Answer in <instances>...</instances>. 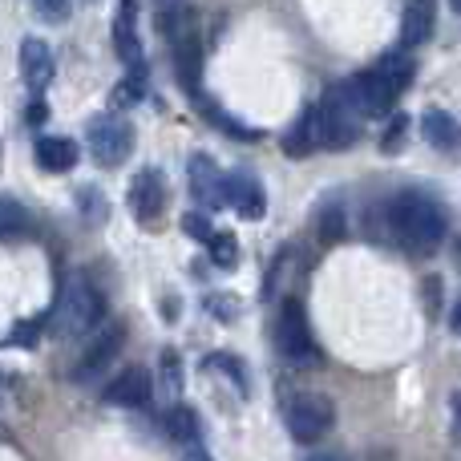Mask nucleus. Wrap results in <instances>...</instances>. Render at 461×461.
<instances>
[{
  "instance_id": "nucleus-17",
  "label": "nucleus",
  "mask_w": 461,
  "mask_h": 461,
  "mask_svg": "<svg viewBox=\"0 0 461 461\" xmlns=\"http://www.w3.org/2000/svg\"><path fill=\"white\" fill-rule=\"evenodd\" d=\"M170 61H175V73L191 94H199V77H203V45L199 32H183V37L170 41Z\"/></svg>"
},
{
  "instance_id": "nucleus-15",
  "label": "nucleus",
  "mask_w": 461,
  "mask_h": 461,
  "mask_svg": "<svg viewBox=\"0 0 461 461\" xmlns=\"http://www.w3.org/2000/svg\"><path fill=\"white\" fill-rule=\"evenodd\" d=\"M32 158H37V167L49 170V175H65V170L77 167L81 150H77V142L65 134H41L37 142H32Z\"/></svg>"
},
{
  "instance_id": "nucleus-3",
  "label": "nucleus",
  "mask_w": 461,
  "mask_h": 461,
  "mask_svg": "<svg viewBox=\"0 0 461 461\" xmlns=\"http://www.w3.org/2000/svg\"><path fill=\"white\" fill-rule=\"evenodd\" d=\"M316 113H320V138H324L328 150H348V146L360 142L365 118H360L357 105H352L348 86H328Z\"/></svg>"
},
{
  "instance_id": "nucleus-35",
  "label": "nucleus",
  "mask_w": 461,
  "mask_h": 461,
  "mask_svg": "<svg viewBox=\"0 0 461 461\" xmlns=\"http://www.w3.org/2000/svg\"><path fill=\"white\" fill-rule=\"evenodd\" d=\"M449 405H454V441L461 446V393H454V401H449Z\"/></svg>"
},
{
  "instance_id": "nucleus-18",
  "label": "nucleus",
  "mask_w": 461,
  "mask_h": 461,
  "mask_svg": "<svg viewBox=\"0 0 461 461\" xmlns=\"http://www.w3.org/2000/svg\"><path fill=\"white\" fill-rule=\"evenodd\" d=\"M320 146H324V138H320V113H316V105H308V110L292 122V130L284 134V154L287 158H308Z\"/></svg>"
},
{
  "instance_id": "nucleus-33",
  "label": "nucleus",
  "mask_w": 461,
  "mask_h": 461,
  "mask_svg": "<svg viewBox=\"0 0 461 461\" xmlns=\"http://www.w3.org/2000/svg\"><path fill=\"white\" fill-rule=\"evenodd\" d=\"M207 312H215L223 324H230V320L239 316V303L230 300V295H207Z\"/></svg>"
},
{
  "instance_id": "nucleus-21",
  "label": "nucleus",
  "mask_w": 461,
  "mask_h": 461,
  "mask_svg": "<svg viewBox=\"0 0 461 461\" xmlns=\"http://www.w3.org/2000/svg\"><path fill=\"white\" fill-rule=\"evenodd\" d=\"M373 69L381 73V77L389 81V89H393V94L401 97L409 86H413V73H417V65L409 61V57H405V49H401V53H384L381 61L373 65Z\"/></svg>"
},
{
  "instance_id": "nucleus-19",
  "label": "nucleus",
  "mask_w": 461,
  "mask_h": 461,
  "mask_svg": "<svg viewBox=\"0 0 461 461\" xmlns=\"http://www.w3.org/2000/svg\"><path fill=\"white\" fill-rule=\"evenodd\" d=\"M433 37V0H409L401 13V49H417Z\"/></svg>"
},
{
  "instance_id": "nucleus-2",
  "label": "nucleus",
  "mask_w": 461,
  "mask_h": 461,
  "mask_svg": "<svg viewBox=\"0 0 461 461\" xmlns=\"http://www.w3.org/2000/svg\"><path fill=\"white\" fill-rule=\"evenodd\" d=\"M102 320H105V295H102V287H97L89 276H73L69 284L61 287V300H57L53 332L61 336V340H73V336L94 332Z\"/></svg>"
},
{
  "instance_id": "nucleus-28",
  "label": "nucleus",
  "mask_w": 461,
  "mask_h": 461,
  "mask_svg": "<svg viewBox=\"0 0 461 461\" xmlns=\"http://www.w3.org/2000/svg\"><path fill=\"white\" fill-rule=\"evenodd\" d=\"M77 211H81V219L86 223H105V194L97 191V186H81L77 191Z\"/></svg>"
},
{
  "instance_id": "nucleus-27",
  "label": "nucleus",
  "mask_w": 461,
  "mask_h": 461,
  "mask_svg": "<svg viewBox=\"0 0 461 461\" xmlns=\"http://www.w3.org/2000/svg\"><path fill=\"white\" fill-rule=\"evenodd\" d=\"M158 381H162V389H167V397H178V393H183V360H178L175 348L162 352V360H158Z\"/></svg>"
},
{
  "instance_id": "nucleus-38",
  "label": "nucleus",
  "mask_w": 461,
  "mask_h": 461,
  "mask_svg": "<svg viewBox=\"0 0 461 461\" xmlns=\"http://www.w3.org/2000/svg\"><path fill=\"white\" fill-rule=\"evenodd\" d=\"M449 324H454V332H461V300H457V308H454V320H449Z\"/></svg>"
},
{
  "instance_id": "nucleus-7",
  "label": "nucleus",
  "mask_w": 461,
  "mask_h": 461,
  "mask_svg": "<svg viewBox=\"0 0 461 461\" xmlns=\"http://www.w3.org/2000/svg\"><path fill=\"white\" fill-rule=\"evenodd\" d=\"M122 344H126V324H105L94 340L81 348L77 365H73V381L77 384H97L102 376H110L113 360H118Z\"/></svg>"
},
{
  "instance_id": "nucleus-1",
  "label": "nucleus",
  "mask_w": 461,
  "mask_h": 461,
  "mask_svg": "<svg viewBox=\"0 0 461 461\" xmlns=\"http://www.w3.org/2000/svg\"><path fill=\"white\" fill-rule=\"evenodd\" d=\"M384 219H389V235L397 239V247H405L413 259L433 255L441 243H446V235H449L446 207H441L433 194H425V191L393 194Z\"/></svg>"
},
{
  "instance_id": "nucleus-16",
  "label": "nucleus",
  "mask_w": 461,
  "mask_h": 461,
  "mask_svg": "<svg viewBox=\"0 0 461 461\" xmlns=\"http://www.w3.org/2000/svg\"><path fill=\"white\" fill-rule=\"evenodd\" d=\"M21 73H24V86L37 97H41V89H49V81H53V49L41 37L21 41Z\"/></svg>"
},
{
  "instance_id": "nucleus-8",
  "label": "nucleus",
  "mask_w": 461,
  "mask_h": 461,
  "mask_svg": "<svg viewBox=\"0 0 461 461\" xmlns=\"http://www.w3.org/2000/svg\"><path fill=\"white\" fill-rule=\"evenodd\" d=\"M344 86H348V97H352L360 118H389L393 105H397V94H393L389 81H384L376 69L357 73V77L344 81Z\"/></svg>"
},
{
  "instance_id": "nucleus-9",
  "label": "nucleus",
  "mask_w": 461,
  "mask_h": 461,
  "mask_svg": "<svg viewBox=\"0 0 461 461\" xmlns=\"http://www.w3.org/2000/svg\"><path fill=\"white\" fill-rule=\"evenodd\" d=\"M130 211H134L138 223H154L167 211V178L158 167H146L134 175L130 183Z\"/></svg>"
},
{
  "instance_id": "nucleus-39",
  "label": "nucleus",
  "mask_w": 461,
  "mask_h": 461,
  "mask_svg": "<svg viewBox=\"0 0 461 461\" xmlns=\"http://www.w3.org/2000/svg\"><path fill=\"white\" fill-rule=\"evenodd\" d=\"M454 255H457V267H461V235H457V243H454Z\"/></svg>"
},
{
  "instance_id": "nucleus-14",
  "label": "nucleus",
  "mask_w": 461,
  "mask_h": 461,
  "mask_svg": "<svg viewBox=\"0 0 461 461\" xmlns=\"http://www.w3.org/2000/svg\"><path fill=\"white\" fill-rule=\"evenodd\" d=\"M421 134L438 154H449V158L461 154V122L449 110H438V105L425 110L421 113Z\"/></svg>"
},
{
  "instance_id": "nucleus-11",
  "label": "nucleus",
  "mask_w": 461,
  "mask_h": 461,
  "mask_svg": "<svg viewBox=\"0 0 461 461\" xmlns=\"http://www.w3.org/2000/svg\"><path fill=\"white\" fill-rule=\"evenodd\" d=\"M110 41H113V53L126 69L142 65V37H138V0H122L118 13H113L110 24Z\"/></svg>"
},
{
  "instance_id": "nucleus-37",
  "label": "nucleus",
  "mask_w": 461,
  "mask_h": 461,
  "mask_svg": "<svg viewBox=\"0 0 461 461\" xmlns=\"http://www.w3.org/2000/svg\"><path fill=\"white\" fill-rule=\"evenodd\" d=\"M45 118V102L41 97H32V105H29V122H41Z\"/></svg>"
},
{
  "instance_id": "nucleus-24",
  "label": "nucleus",
  "mask_w": 461,
  "mask_h": 461,
  "mask_svg": "<svg viewBox=\"0 0 461 461\" xmlns=\"http://www.w3.org/2000/svg\"><path fill=\"white\" fill-rule=\"evenodd\" d=\"M344 230H348V223H344V207H340V203H324V207H320V215H316V235H320V243H324V247L340 243Z\"/></svg>"
},
{
  "instance_id": "nucleus-10",
  "label": "nucleus",
  "mask_w": 461,
  "mask_h": 461,
  "mask_svg": "<svg viewBox=\"0 0 461 461\" xmlns=\"http://www.w3.org/2000/svg\"><path fill=\"white\" fill-rule=\"evenodd\" d=\"M227 207H235V215L247 219V223H259L267 215V194H263V183L251 170L227 175Z\"/></svg>"
},
{
  "instance_id": "nucleus-34",
  "label": "nucleus",
  "mask_w": 461,
  "mask_h": 461,
  "mask_svg": "<svg viewBox=\"0 0 461 461\" xmlns=\"http://www.w3.org/2000/svg\"><path fill=\"white\" fill-rule=\"evenodd\" d=\"M178 449H183V461H215L203 449V441H186V446H178Z\"/></svg>"
},
{
  "instance_id": "nucleus-23",
  "label": "nucleus",
  "mask_w": 461,
  "mask_h": 461,
  "mask_svg": "<svg viewBox=\"0 0 461 461\" xmlns=\"http://www.w3.org/2000/svg\"><path fill=\"white\" fill-rule=\"evenodd\" d=\"M167 429H170V438L178 441V446H186V441H203V421H199V413H194L191 405H175L167 413Z\"/></svg>"
},
{
  "instance_id": "nucleus-13",
  "label": "nucleus",
  "mask_w": 461,
  "mask_h": 461,
  "mask_svg": "<svg viewBox=\"0 0 461 461\" xmlns=\"http://www.w3.org/2000/svg\"><path fill=\"white\" fill-rule=\"evenodd\" d=\"M110 405H122V409H146L154 397V384H150V373L146 368H122L102 393Z\"/></svg>"
},
{
  "instance_id": "nucleus-30",
  "label": "nucleus",
  "mask_w": 461,
  "mask_h": 461,
  "mask_svg": "<svg viewBox=\"0 0 461 461\" xmlns=\"http://www.w3.org/2000/svg\"><path fill=\"white\" fill-rule=\"evenodd\" d=\"M203 368H207V373H211V368H219V373H227L230 381L247 393V368L239 365L235 357H227V352H211V357H203Z\"/></svg>"
},
{
  "instance_id": "nucleus-36",
  "label": "nucleus",
  "mask_w": 461,
  "mask_h": 461,
  "mask_svg": "<svg viewBox=\"0 0 461 461\" xmlns=\"http://www.w3.org/2000/svg\"><path fill=\"white\" fill-rule=\"evenodd\" d=\"M308 461H348V457H344L340 449H320V454H312Z\"/></svg>"
},
{
  "instance_id": "nucleus-25",
  "label": "nucleus",
  "mask_w": 461,
  "mask_h": 461,
  "mask_svg": "<svg viewBox=\"0 0 461 461\" xmlns=\"http://www.w3.org/2000/svg\"><path fill=\"white\" fill-rule=\"evenodd\" d=\"M29 227H32V219H29V211H24V203L0 199V239H16Z\"/></svg>"
},
{
  "instance_id": "nucleus-22",
  "label": "nucleus",
  "mask_w": 461,
  "mask_h": 461,
  "mask_svg": "<svg viewBox=\"0 0 461 461\" xmlns=\"http://www.w3.org/2000/svg\"><path fill=\"white\" fill-rule=\"evenodd\" d=\"M194 97H199V94H194ZM199 113L211 122V126H219L223 134H230V138H247V142H259V130H255V126H243V122H235V118H230V113L223 110V105L211 102V97H199Z\"/></svg>"
},
{
  "instance_id": "nucleus-40",
  "label": "nucleus",
  "mask_w": 461,
  "mask_h": 461,
  "mask_svg": "<svg viewBox=\"0 0 461 461\" xmlns=\"http://www.w3.org/2000/svg\"><path fill=\"white\" fill-rule=\"evenodd\" d=\"M449 5H454V13H461V0H449Z\"/></svg>"
},
{
  "instance_id": "nucleus-6",
  "label": "nucleus",
  "mask_w": 461,
  "mask_h": 461,
  "mask_svg": "<svg viewBox=\"0 0 461 461\" xmlns=\"http://www.w3.org/2000/svg\"><path fill=\"white\" fill-rule=\"evenodd\" d=\"M89 154H94L97 167H122V162L134 154V126H130L126 113H102V118L89 122Z\"/></svg>"
},
{
  "instance_id": "nucleus-12",
  "label": "nucleus",
  "mask_w": 461,
  "mask_h": 461,
  "mask_svg": "<svg viewBox=\"0 0 461 461\" xmlns=\"http://www.w3.org/2000/svg\"><path fill=\"white\" fill-rule=\"evenodd\" d=\"M191 194H194V203L207 211L227 207V175L207 154H194L191 158Z\"/></svg>"
},
{
  "instance_id": "nucleus-29",
  "label": "nucleus",
  "mask_w": 461,
  "mask_h": 461,
  "mask_svg": "<svg viewBox=\"0 0 461 461\" xmlns=\"http://www.w3.org/2000/svg\"><path fill=\"white\" fill-rule=\"evenodd\" d=\"M405 138H409V118L405 113H393L389 126H384V134H381V150L384 154H401L405 150Z\"/></svg>"
},
{
  "instance_id": "nucleus-4",
  "label": "nucleus",
  "mask_w": 461,
  "mask_h": 461,
  "mask_svg": "<svg viewBox=\"0 0 461 461\" xmlns=\"http://www.w3.org/2000/svg\"><path fill=\"white\" fill-rule=\"evenodd\" d=\"M284 425L295 441L303 446H316L328 429L336 425V405L316 389H303V393H292L284 401Z\"/></svg>"
},
{
  "instance_id": "nucleus-20",
  "label": "nucleus",
  "mask_w": 461,
  "mask_h": 461,
  "mask_svg": "<svg viewBox=\"0 0 461 461\" xmlns=\"http://www.w3.org/2000/svg\"><path fill=\"white\" fill-rule=\"evenodd\" d=\"M146 94H150V73H146L142 65H134V69H130L126 77H122L118 86H113L110 105H113V110H130V105L146 102Z\"/></svg>"
},
{
  "instance_id": "nucleus-26",
  "label": "nucleus",
  "mask_w": 461,
  "mask_h": 461,
  "mask_svg": "<svg viewBox=\"0 0 461 461\" xmlns=\"http://www.w3.org/2000/svg\"><path fill=\"white\" fill-rule=\"evenodd\" d=\"M207 251H211V263H215V267H223V271H230L239 263V243H235V235H230V230H215V235H211V243H207Z\"/></svg>"
},
{
  "instance_id": "nucleus-5",
  "label": "nucleus",
  "mask_w": 461,
  "mask_h": 461,
  "mask_svg": "<svg viewBox=\"0 0 461 461\" xmlns=\"http://www.w3.org/2000/svg\"><path fill=\"white\" fill-rule=\"evenodd\" d=\"M276 348L284 352L292 365H316L320 348H316V336H312L308 324V312L295 295H287L276 312Z\"/></svg>"
},
{
  "instance_id": "nucleus-41",
  "label": "nucleus",
  "mask_w": 461,
  "mask_h": 461,
  "mask_svg": "<svg viewBox=\"0 0 461 461\" xmlns=\"http://www.w3.org/2000/svg\"><path fill=\"white\" fill-rule=\"evenodd\" d=\"M158 5H183V0H158Z\"/></svg>"
},
{
  "instance_id": "nucleus-31",
  "label": "nucleus",
  "mask_w": 461,
  "mask_h": 461,
  "mask_svg": "<svg viewBox=\"0 0 461 461\" xmlns=\"http://www.w3.org/2000/svg\"><path fill=\"white\" fill-rule=\"evenodd\" d=\"M32 13L45 24H65L73 13V0H32Z\"/></svg>"
},
{
  "instance_id": "nucleus-32",
  "label": "nucleus",
  "mask_w": 461,
  "mask_h": 461,
  "mask_svg": "<svg viewBox=\"0 0 461 461\" xmlns=\"http://www.w3.org/2000/svg\"><path fill=\"white\" fill-rule=\"evenodd\" d=\"M183 230L191 239H199L203 247L211 243V235H215V227H211V219L207 215H199V211H191V215H183Z\"/></svg>"
}]
</instances>
